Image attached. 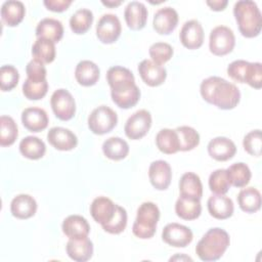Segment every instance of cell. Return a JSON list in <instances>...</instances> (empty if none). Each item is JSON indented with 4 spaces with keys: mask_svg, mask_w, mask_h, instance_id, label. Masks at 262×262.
<instances>
[{
    "mask_svg": "<svg viewBox=\"0 0 262 262\" xmlns=\"http://www.w3.org/2000/svg\"><path fill=\"white\" fill-rule=\"evenodd\" d=\"M202 97L220 110H232L241 100L239 89L221 77L212 76L204 79L200 86Z\"/></svg>",
    "mask_w": 262,
    "mask_h": 262,
    "instance_id": "6da1fadb",
    "label": "cell"
},
{
    "mask_svg": "<svg viewBox=\"0 0 262 262\" xmlns=\"http://www.w3.org/2000/svg\"><path fill=\"white\" fill-rule=\"evenodd\" d=\"M229 244V234L224 229L210 228L196 244L195 253L202 261H216L223 256Z\"/></svg>",
    "mask_w": 262,
    "mask_h": 262,
    "instance_id": "7a4b0ae2",
    "label": "cell"
},
{
    "mask_svg": "<svg viewBox=\"0 0 262 262\" xmlns=\"http://www.w3.org/2000/svg\"><path fill=\"white\" fill-rule=\"evenodd\" d=\"M233 15L239 33L246 38L257 37L262 28L261 12L254 1L241 0L233 6Z\"/></svg>",
    "mask_w": 262,
    "mask_h": 262,
    "instance_id": "3957f363",
    "label": "cell"
},
{
    "mask_svg": "<svg viewBox=\"0 0 262 262\" xmlns=\"http://www.w3.org/2000/svg\"><path fill=\"white\" fill-rule=\"evenodd\" d=\"M160 219V209L152 202L142 203L138 209L132 232L141 239H147L155 235L157 224Z\"/></svg>",
    "mask_w": 262,
    "mask_h": 262,
    "instance_id": "277c9868",
    "label": "cell"
},
{
    "mask_svg": "<svg viewBox=\"0 0 262 262\" xmlns=\"http://www.w3.org/2000/svg\"><path fill=\"white\" fill-rule=\"evenodd\" d=\"M227 75L235 82L247 83L255 89L262 86V64L261 62H249L237 59L227 67Z\"/></svg>",
    "mask_w": 262,
    "mask_h": 262,
    "instance_id": "5b68a950",
    "label": "cell"
},
{
    "mask_svg": "<svg viewBox=\"0 0 262 262\" xmlns=\"http://www.w3.org/2000/svg\"><path fill=\"white\" fill-rule=\"evenodd\" d=\"M118 123V116L114 110L106 105L94 108L88 117V127L90 131L97 135L111 132Z\"/></svg>",
    "mask_w": 262,
    "mask_h": 262,
    "instance_id": "8992f818",
    "label": "cell"
},
{
    "mask_svg": "<svg viewBox=\"0 0 262 262\" xmlns=\"http://www.w3.org/2000/svg\"><path fill=\"white\" fill-rule=\"evenodd\" d=\"M235 45V37L231 29L225 26L215 27L209 38V49L217 56H223L230 53Z\"/></svg>",
    "mask_w": 262,
    "mask_h": 262,
    "instance_id": "52a82bcc",
    "label": "cell"
},
{
    "mask_svg": "<svg viewBox=\"0 0 262 262\" xmlns=\"http://www.w3.org/2000/svg\"><path fill=\"white\" fill-rule=\"evenodd\" d=\"M50 104L56 118L61 121H69L75 116L76 102L67 89L59 88L55 90L50 97Z\"/></svg>",
    "mask_w": 262,
    "mask_h": 262,
    "instance_id": "ba28073f",
    "label": "cell"
},
{
    "mask_svg": "<svg viewBox=\"0 0 262 262\" xmlns=\"http://www.w3.org/2000/svg\"><path fill=\"white\" fill-rule=\"evenodd\" d=\"M151 126V115L146 110H139L126 121L124 131L127 137L137 140L146 135Z\"/></svg>",
    "mask_w": 262,
    "mask_h": 262,
    "instance_id": "9c48e42d",
    "label": "cell"
},
{
    "mask_svg": "<svg viewBox=\"0 0 262 262\" xmlns=\"http://www.w3.org/2000/svg\"><path fill=\"white\" fill-rule=\"evenodd\" d=\"M122 27L119 17L113 13L103 14L96 25V36L103 44H112L121 35Z\"/></svg>",
    "mask_w": 262,
    "mask_h": 262,
    "instance_id": "30bf717a",
    "label": "cell"
},
{
    "mask_svg": "<svg viewBox=\"0 0 262 262\" xmlns=\"http://www.w3.org/2000/svg\"><path fill=\"white\" fill-rule=\"evenodd\" d=\"M106 81L111 87V93L124 92L136 86L132 72L121 66H115L108 69Z\"/></svg>",
    "mask_w": 262,
    "mask_h": 262,
    "instance_id": "8fae6325",
    "label": "cell"
},
{
    "mask_svg": "<svg viewBox=\"0 0 262 262\" xmlns=\"http://www.w3.org/2000/svg\"><path fill=\"white\" fill-rule=\"evenodd\" d=\"M192 238L191 229L176 222L167 224L162 231V239L167 245L175 248H185L192 242Z\"/></svg>",
    "mask_w": 262,
    "mask_h": 262,
    "instance_id": "7c38bea8",
    "label": "cell"
},
{
    "mask_svg": "<svg viewBox=\"0 0 262 262\" xmlns=\"http://www.w3.org/2000/svg\"><path fill=\"white\" fill-rule=\"evenodd\" d=\"M204 37V29L196 19L185 21L179 33V39L182 45L191 50L198 49L203 45Z\"/></svg>",
    "mask_w": 262,
    "mask_h": 262,
    "instance_id": "4fadbf2b",
    "label": "cell"
},
{
    "mask_svg": "<svg viewBox=\"0 0 262 262\" xmlns=\"http://www.w3.org/2000/svg\"><path fill=\"white\" fill-rule=\"evenodd\" d=\"M138 73L142 81L150 87L162 85L167 78L166 69L151 59H143L138 64Z\"/></svg>",
    "mask_w": 262,
    "mask_h": 262,
    "instance_id": "5bb4252c",
    "label": "cell"
},
{
    "mask_svg": "<svg viewBox=\"0 0 262 262\" xmlns=\"http://www.w3.org/2000/svg\"><path fill=\"white\" fill-rule=\"evenodd\" d=\"M148 178L156 189H167L172 179V170L169 163L164 160L154 161L148 168Z\"/></svg>",
    "mask_w": 262,
    "mask_h": 262,
    "instance_id": "9a60e30c",
    "label": "cell"
},
{
    "mask_svg": "<svg viewBox=\"0 0 262 262\" xmlns=\"http://www.w3.org/2000/svg\"><path fill=\"white\" fill-rule=\"evenodd\" d=\"M178 13L170 6L160 8L154 15L152 27L155 31L160 35L171 34L178 25Z\"/></svg>",
    "mask_w": 262,
    "mask_h": 262,
    "instance_id": "2e32d148",
    "label": "cell"
},
{
    "mask_svg": "<svg viewBox=\"0 0 262 262\" xmlns=\"http://www.w3.org/2000/svg\"><path fill=\"white\" fill-rule=\"evenodd\" d=\"M207 148L210 157L218 162L228 161L232 159L236 152V146L234 142L224 136H218L211 139Z\"/></svg>",
    "mask_w": 262,
    "mask_h": 262,
    "instance_id": "e0dca14e",
    "label": "cell"
},
{
    "mask_svg": "<svg viewBox=\"0 0 262 262\" xmlns=\"http://www.w3.org/2000/svg\"><path fill=\"white\" fill-rule=\"evenodd\" d=\"M147 9L145 5L139 1H131L124 10L125 21L129 29L139 31L143 29L147 21Z\"/></svg>",
    "mask_w": 262,
    "mask_h": 262,
    "instance_id": "ac0fdd59",
    "label": "cell"
},
{
    "mask_svg": "<svg viewBox=\"0 0 262 262\" xmlns=\"http://www.w3.org/2000/svg\"><path fill=\"white\" fill-rule=\"evenodd\" d=\"M48 142L58 150H71L78 144L77 136L63 127H52L47 133Z\"/></svg>",
    "mask_w": 262,
    "mask_h": 262,
    "instance_id": "d6986e66",
    "label": "cell"
},
{
    "mask_svg": "<svg viewBox=\"0 0 262 262\" xmlns=\"http://www.w3.org/2000/svg\"><path fill=\"white\" fill-rule=\"evenodd\" d=\"M116 209L117 204L111 199L106 196H97L90 205V214L97 223L103 225L112 220Z\"/></svg>",
    "mask_w": 262,
    "mask_h": 262,
    "instance_id": "ffe728a7",
    "label": "cell"
},
{
    "mask_svg": "<svg viewBox=\"0 0 262 262\" xmlns=\"http://www.w3.org/2000/svg\"><path fill=\"white\" fill-rule=\"evenodd\" d=\"M207 207L210 215L216 219L224 220L232 216L234 211L233 202L225 194H213L208 199Z\"/></svg>",
    "mask_w": 262,
    "mask_h": 262,
    "instance_id": "44dd1931",
    "label": "cell"
},
{
    "mask_svg": "<svg viewBox=\"0 0 262 262\" xmlns=\"http://www.w3.org/2000/svg\"><path fill=\"white\" fill-rule=\"evenodd\" d=\"M47 113L40 107H27L21 113V123L31 132H40L48 126Z\"/></svg>",
    "mask_w": 262,
    "mask_h": 262,
    "instance_id": "7402d4cb",
    "label": "cell"
},
{
    "mask_svg": "<svg viewBox=\"0 0 262 262\" xmlns=\"http://www.w3.org/2000/svg\"><path fill=\"white\" fill-rule=\"evenodd\" d=\"M68 256L76 262L88 261L93 255V244L88 237L70 238L66 246Z\"/></svg>",
    "mask_w": 262,
    "mask_h": 262,
    "instance_id": "603a6c76",
    "label": "cell"
},
{
    "mask_svg": "<svg viewBox=\"0 0 262 262\" xmlns=\"http://www.w3.org/2000/svg\"><path fill=\"white\" fill-rule=\"evenodd\" d=\"M37 211L36 200L26 193L14 196L10 203V212L17 219H28L35 215Z\"/></svg>",
    "mask_w": 262,
    "mask_h": 262,
    "instance_id": "cb8c5ba5",
    "label": "cell"
},
{
    "mask_svg": "<svg viewBox=\"0 0 262 262\" xmlns=\"http://www.w3.org/2000/svg\"><path fill=\"white\" fill-rule=\"evenodd\" d=\"M61 229L69 238H83L88 236L90 225L83 216L70 215L63 220Z\"/></svg>",
    "mask_w": 262,
    "mask_h": 262,
    "instance_id": "d4e9b609",
    "label": "cell"
},
{
    "mask_svg": "<svg viewBox=\"0 0 262 262\" xmlns=\"http://www.w3.org/2000/svg\"><path fill=\"white\" fill-rule=\"evenodd\" d=\"M175 212L181 219L194 220L199 218L202 213L201 201L195 198L180 194L175 204Z\"/></svg>",
    "mask_w": 262,
    "mask_h": 262,
    "instance_id": "484cf974",
    "label": "cell"
},
{
    "mask_svg": "<svg viewBox=\"0 0 262 262\" xmlns=\"http://www.w3.org/2000/svg\"><path fill=\"white\" fill-rule=\"evenodd\" d=\"M100 76L99 68L91 60H81L75 69V78L82 86H93Z\"/></svg>",
    "mask_w": 262,
    "mask_h": 262,
    "instance_id": "4316f807",
    "label": "cell"
},
{
    "mask_svg": "<svg viewBox=\"0 0 262 262\" xmlns=\"http://www.w3.org/2000/svg\"><path fill=\"white\" fill-rule=\"evenodd\" d=\"M36 36L37 38L48 39L56 43L63 36V26L58 19L51 17L43 18L36 27Z\"/></svg>",
    "mask_w": 262,
    "mask_h": 262,
    "instance_id": "83f0119b",
    "label": "cell"
},
{
    "mask_svg": "<svg viewBox=\"0 0 262 262\" xmlns=\"http://www.w3.org/2000/svg\"><path fill=\"white\" fill-rule=\"evenodd\" d=\"M26 14V8L21 1L8 0L1 6V18L9 27H15L21 23Z\"/></svg>",
    "mask_w": 262,
    "mask_h": 262,
    "instance_id": "f1b7e54d",
    "label": "cell"
},
{
    "mask_svg": "<svg viewBox=\"0 0 262 262\" xmlns=\"http://www.w3.org/2000/svg\"><path fill=\"white\" fill-rule=\"evenodd\" d=\"M20 154L30 160H39L46 152V145L42 139L36 136H27L19 142Z\"/></svg>",
    "mask_w": 262,
    "mask_h": 262,
    "instance_id": "f546056e",
    "label": "cell"
},
{
    "mask_svg": "<svg viewBox=\"0 0 262 262\" xmlns=\"http://www.w3.org/2000/svg\"><path fill=\"white\" fill-rule=\"evenodd\" d=\"M157 147L166 155H172L179 150V139L175 129H161L156 136Z\"/></svg>",
    "mask_w": 262,
    "mask_h": 262,
    "instance_id": "4dcf8cb0",
    "label": "cell"
},
{
    "mask_svg": "<svg viewBox=\"0 0 262 262\" xmlns=\"http://www.w3.org/2000/svg\"><path fill=\"white\" fill-rule=\"evenodd\" d=\"M239 208L246 213H255L261 208V193L255 187L243 188L237 194Z\"/></svg>",
    "mask_w": 262,
    "mask_h": 262,
    "instance_id": "1f68e13d",
    "label": "cell"
},
{
    "mask_svg": "<svg viewBox=\"0 0 262 262\" xmlns=\"http://www.w3.org/2000/svg\"><path fill=\"white\" fill-rule=\"evenodd\" d=\"M179 190L182 195L201 200L203 195V184L199 175L193 172L184 173L179 180Z\"/></svg>",
    "mask_w": 262,
    "mask_h": 262,
    "instance_id": "d6a6232c",
    "label": "cell"
},
{
    "mask_svg": "<svg viewBox=\"0 0 262 262\" xmlns=\"http://www.w3.org/2000/svg\"><path fill=\"white\" fill-rule=\"evenodd\" d=\"M102 151L106 158L113 161L125 159L129 154V145L121 137H110L102 143Z\"/></svg>",
    "mask_w": 262,
    "mask_h": 262,
    "instance_id": "836d02e7",
    "label": "cell"
},
{
    "mask_svg": "<svg viewBox=\"0 0 262 262\" xmlns=\"http://www.w3.org/2000/svg\"><path fill=\"white\" fill-rule=\"evenodd\" d=\"M227 177L230 185L241 188L249 184L252 173L249 166L245 163H234L226 169Z\"/></svg>",
    "mask_w": 262,
    "mask_h": 262,
    "instance_id": "e575fe53",
    "label": "cell"
},
{
    "mask_svg": "<svg viewBox=\"0 0 262 262\" xmlns=\"http://www.w3.org/2000/svg\"><path fill=\"white\" fill-rule=\"evenodd\" d=\"M55 44L48 39L37 38L32 46V55L34 59H37L42 63L52 62L55 58Z\"/></svg>",
    "mask_w": 262,
    "mask_h": 262,
    "instance_id": "d590c367",
    "label": "cell"
},
{
    "mask_svg": "<svg viewBox=\"0 0 262 262\" xmlns=\"http://www.w3.org/2000/svg\"><path fill=\"white\" fill-rule=\"evenodd\" d=\"M93 23V13L90 9L80 8L76 10L70 18L71 30L78 35L85 34Z\"/></svg>",
    "mask_w": 262,
    "mask_h": 262,
    "instance_id": "8d00e7d4",
    "label": "cell"
},
{
    "mask_svg": "<svg viewBox=\"0 0 262 262\" xmlns=\"http://www.w3.org/2000/svg\"><path fill=\"white\" fill-rule=\"evenodd\" d=\"M18 135L17 125L9 116L0 118V145L9 146L14 143Z\"/></svg>",
    "mask_w": 262,
    "mask_h": 262,
    "instance_id": "74e56055",
    "label": "cell"
},
{
    "mask_svg": "<svg viewBox=\"0 0 262 262\" xmlns=\"http://www.w3.org/2000/svg\"><path fill=\"white\" fill-rule=\"evenodd\" d=\"M176 132L179 139V150L187 151L196 147L200 143V134L195 129L189 126L177 127Z\"/></svg>",
    "mask_w": 262,
    "mask_h": 262,
    "instance_id": "f35d334b",
    "label": "cell"
},
{
    "mask_svg": "<svg viewBox=\"0 0 262 262\" xmlns=\"http://www.w3.org/2000/svg\"><path fill=\"white\" fill-rule=\"evenodd\" d=\"M230 186L226 169H217L210 174L209 187L214 193L225 194L229 190Z\"/></svg>",
    "mask_w": 262,
    "mask_h": 262,
    "instance_id": "ab89813d",
    "label": "cell"
},
{
    "mask_svg": "<svg viewBox=\"0 0 262 262\" xmlns=\"http://www.w3.org/2000/svg\"><path fill=\"white\" fill-rule=\"evenodd\" d=\"M113 101L121 108H130L134 106L140 98V90L138 86H134L132 89L120 92V93H111Z\"/></svg>",
    "mask_w": 262,
    "mask_h": 262,
    "instance_id": "60d3db41",
    "label": "cell"
},
{
    "mask_svg": "<svg viewBox=\"0 0 262 262\" xmlns=\"http://www.w3.org/2000/svg\"><path fill=\"white\" fill-rule=\"evenodd\" d=\"M48 91L47 80L34 82L27 79L23 84V93L30 100H39L43 98Z\"/></svg>",
    "mask_w": 262,
    "mask_h": 262,
    "instance_id": "b9f144b4",
    "label": "cell"
},
{
    "mask_svg": "<svg viewBox=\"0 0 262 262\" xmlns=\"http://www.w3.org/2000/svg\"><path fill=\"white\" fill-rule=\"evenodd\" d=\"M126 225H127V212L123 207L117 205V209L112 220L101 226L103 230L108 233L119 234L125 230Z\"/></svg>",
    "mask_w": 262,
    "mask_h": 262,
    "instance_id": "7bdbcfd3",
    "label": "cell"
},
{
    "mask_svg": "<svg viewBox=\"0 0 262 262\" xmlns=\"http://www.w3.org/2000/svg\"><path fill=\"white\" fill-rule=\"evenodd\" d=\"M148 53L152 61L162 66L173 56V48L166 42H156L150 45Z\"/></svg>",
    "mask_w": 262,
    "mask_h": 262,
    "instance_id": "ee69618b",
    "label": "cell"
},
{
    "mask_svg": "<svg viewBox=\"0 0 262 262\" xmlns=\"http://www.w3.org/2000/svg\"><path fill=\"white\" fill-rule=\"evenodd\" d=\"M19 74L16 68L5 64L0 68V88L2 91L12 90L18 83Z\"/></svg>",
    "mask_w": 262,
    "mask_h": 262,
    "instance_id": "f6af8a7d",
    "label": "cell"
},
{
    "mask_svg": "<svg viewBox=\"0 0 262 262\" xmlns=\"http://www.w3.org/2000/svg\"><path fill=\"white\" fill-rule=\"evenodd\" d=\"M243 145L245 150L253 156V157H260L261 149H262V136L261 130L256 129L247 133L243 140Z\"/></svg>",
    "mask_w": 262,
    "mask_h": 262,
    "instance_id": "bcb514c9",
    "label": "cell"
},
{
    "mask_svg": "<svg viewBox=\"0 0 262 262\" xmlns=\"http://www.w3.org/2000/svg\"><path fill=\"white\" fill-rule=\"evenodd\" d=\"M26 73L29 80L34 81V82H41L46 80V75H47V71L46 68L44 66V63H42L41 61L37 60V59H32L28 62L27 67H26Z\"/></svg>",
    "mask_w": 262,
    "mask_h": 262,
    "instance_id": "7dc6e473",
    "label": "cell"
},
{
    "mask_svg": "<svg viewBox=\"0 0 262 262\" xmlns=\"http://www.w3.org/2000/svg\"><path fill=\"white\" fill-rule=\"evenodd\" d=\"M44 5L48 10L54 12H62L72 4V0H45Z\"/></svg>",
    "mask_w": 262,
    "mask_h": 262,
    "instance_id": "c3c4849f",
    "label": "cell"
},
{
    "mask_svg": "<svg viewBox=\"0 0 262 262\" xmlns=\"http://www.w3.org/2000/svg\"><path fill=\"white\" fill-rule=\"evenodd\" d=\"M206 3L212 10L221 11V10L225 9V7L228 4V1L227 0H213V1L208 0V1H206Z\"/></svg>",
    "mask_w": 262,
    "mask_h": 262,
    "instance_id": "681fc988",
    "label": "cell"
},
{
    "mask_svg": "<svg viewBox=\"0 0 262 262\" xmlns=\"http://www.w3.org/2000/svg\"><path fill=\"white\" fill-rule=\"evenodd\" d=\"M101 3L107 7H116V6H119L120 4H122V1H104V0H102Z\"/></svg>",
    "mask_w": 262,
    "mask_h": 262,
    "instance_id": "f907efd6",
    "label": "cell"
},
{
    "mask_svg": "<svg viewBox=\"0 0 262 262\" xmlns=\"http://www.w3.org/2000/svg\"><path fill=\"white\" fill-rule=\"evenodd\" d=\"M176 259H180V260H182V259H185V260H189V261H192V259L190 258V257H187V256H183V257H179V256H175V257H172L171 259H170V261H172V260H176Z\"/></svg>",
    "mask_w": 262,
    "mask_h": 262,
    "instance_id": "816d5d0a",
    "label": "cell"
}]
</instances>
